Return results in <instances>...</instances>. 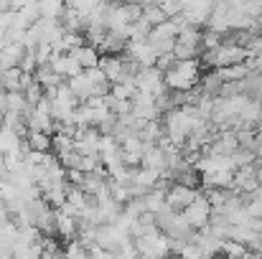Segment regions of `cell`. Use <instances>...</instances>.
<instances>
[{
    "mask_svg": "<svg viewBox=\"0 0 262 259\" xmlns=\"http://www.w3.org/2000/svg\"><path fill=\"white\" fill-rule=\"evenodd\" d=\"M23 94H26L28 104H31V107H36V104H38V102H41V99L46 97V89L38 84V82H33L31 86H26V89H23Z\"/></svg>",
    "mask_w": 262,
    "mask_h": 259,
    "instance_id": "484cf974",
    "label": "cell"
},
{
    "mask_svg": "<svg viewBox=\"0 0 262 259\" xmlns=\"http://www.w3.org/2000/svg\"><path fill=\"white\" fill-rule=\"evenodd\" d=\"M72 56L79 61V66H82V69H94V66H99V61H102V54H99L92 43H84V46L74 49V51H72Z\"/></svg>",
    "mask_w": 262,
    "mask_h": 259,
    "instance_id": "5bb4252c",
    "label": "cell"
},
{
    "mask_svg": "<svg viewBox=\"0 0 262 259\" xmlns=\"http://www.w3.org/2000/svg\"><path fill=\"white\" fill-rule=\"evenodd\" d=\"M201 59H183V61H176L173 69H168L163 77H166V86L171 91H188L201 82Z\"/></svg>",
    "mask_w": 262,
    "mask_h": 259,
    "instance_id": "6da1fadb",
    "label": "cell"
},
{
    "mask_svg": "<svg viewBox=\"0 0 262 259\" xmlns=\"http://www.w3.org/2000/svg\"><path fill=\"white\" fill-rule=\"evenodd\" d=\"M67 84H69V89L74 91V97H77L79 102H87L89 97H94V94H97V86L89 82V77L84 74V72H82V74H77L74 79H69Z\"/></svg>",
    "mask_w": 262,
    "mask_h": 259,
    "instance_id": "7c38bea8",
    "label": "cell"
},
{
    "mask_svg": "<svg viewBox=\"0 0 262 259\" xmlns=\"http://www.w3.org/2000/svg\"><path fill=\"white\" fill-rule=\"evenodd\" d=\"M250 59V51L245 46H237V43H229L224 41L219 49H211V51H204V59L201 64L211 66V69H224V66H234V64H245Z\"/></svg>",
    "mask_w": 262,
    "mask_h": 259,
    "instance_id": "7a4b0ae2",
    "label": "cell"
},
{
    "mask_svg": "<svg viewBox=\"0 0 262 259\" xmlns=\"http://www.w3.org/2000/svg\"><path fill=\"white\" fill-rule=\"evenodd\" d=\"M183 216H186V221L199 231V229H204L209 221H211V216H214V208H211V203H209V198L204 196V193H199V198L186 208V211H181Z\"/></svg>",
    "mask_w": 262,
    "mask_h": 259,
    "instance_id": "52a82bcc",
    "label": "cell"
},
{
    "mask_svg": "<svg viewBox=\"0 0 262 259\" xmlns=\"http://www.w3.org/2000/svg\"><path fill=\"white\" fill-rule=\"evenodd\" d=\"M56 234H59V239H64V242L77 239V234H79V219L64 214L61 208H56Z\"/></svg>",
    "mask_w": 262,
    "mask_h": 259,
    "instance_id": "8fae6325",
    "label": "cell"
},
{
    "mask_svg": "<svg viewBox=\"0 0 262 259\" xmlns=\"http://www.w3.org/2000/svg\"><path fill=\"white\" fill-rule=\"evenodd\" d=\"M158 5L163 8V13H166L168 18H178V15H183V10H186V0H161Z\"/></svg>",
    "mask_w": 262,
    "mask_h": 259,
    "instance_id": "d4e9b609",
    "label": "cell"
},
{
    "mask_svg": "<svg viewBox=\"0 0 262 259\" xmlns=\"http://www.w3.org/2000/svg\"><path fill=\"white\" fill-rule=\"evenodd\" d=\"M110 94H112L115 99H127V102H133V97L138 94V84H135V82H120V84H112L110 86Z\"/></svg>",
    "mask_w": 262,
    "mask_h": 259,
    "instance_id": "7402d4cb",
    "label": "cell"
},
{
    "mask_svg": "<svg viewBox=\"0 0 262 259\" xmlns=\"http://www.w3.org/2000/svg\"><path fill=\"white\" fill-rule=\"evenodd\" d=\"M0 77H3V86H5V91H23L20 89V79H23V72L15 66V69H5V72H0Z\"/></svg>",
    "mask_w": 262,
    "mask_h": 259,
    "instance_id": "ffe728a7",
    "label": "cell"
},
{
    "mask_svg": "<svg viewBox=\"0 0 262 259\" xmlns=\"http://www.w3.org/2000/svg\"><path fill=\"white\" fill-rule=\"evenodd\" d=\"M26 148H28V150H41V153H51V148H54V135L31 130V132L26 135Z\"/></svg>",
    "mask_w": 262,
    "mask_h": 259,
    "instance_id": "2e32d148",
    "label": "cell"
},
{
    "mask_svg": "<svg viewBox=\"0 0 262 259\" xmlns=\"http://www.w3.org/2000/svg\"><path fill=\"white\" fill-rule=\"evenodd\" d=\"M135 84H138L140 91H150V94H156V97H161V94H166V91H168V86H166V77H163V72H161L158 66L140 69V72L135 74Z\"/></svg>",
    "mask_w": 262,
    "mask_h": 259,
    "instance_id": "8992f818",
    "label": "cell"
},
{
    "mask_svg": "<svg viewBox=\"0 0 262 259\" xmlns=\"http://www.w3.org/2000/svg\"><path fill=\"white\" fill-rule=\"evenodd\" d=\"M216 74H219V79L224 82V84H232V82H245L250 74H252V69H250V64L245 61V64H234V66H224V69H214Z\"/></svg>",
    "mask_w": 262,
    "mask_h": 259,
    "instance_id": "4fadbf2b",
    "label": "cell"
},
{
    "mask_svg": "<svg viewBox=\"0 0 262 259\" xmlns=\"http://www.w3.org/2000/svg\"><path fill=\"white\" fill-rule=\"evenodd\" d=\"M125 56L133 59L140 69H148V66L158 64V51L153 49V43L148 38H130L127 49H125Z\"/></svg>",
    "mask_w": 262,
    "mask_h": 259,
    "instance_id": "277c9868",
    "label": "cell"
},
{
    "mask_svg": "<svg viewBox=\"0 0 262 259\" xmlns=\"http://www.w3.org/2000/svg\"><path fill=\"white\" fill-rule=\"evenodd\" d=\"M102 3H107V0H67V5H69L72 10H77L82 18H89Z\"/></svg>",
    "mask_w": 262,
    "mask_h": 259,
    "instance_id": "44dd1931",
    "label": "cell"
},
{
    "mask_svg": "<svg viewBox=\"0 0 262 259\" xmlns=\"http://www.w3.org/2000/svg\"><path fill=\"white\" fill-rule=\"evenodd\" d=\"M163 112L158 107V97L150 94V91H140L133 97V117L135 120H143V122H150V120H158Z\"/></svg>",
    "mask_w": 262,
    "mask_h": 259,
    "instance_id": "5b68a950",
    "label": "cell"
},
{
    "mask_svg": "<svg viewBox=\"0 0 262 259\" xmlns=\"http://www.w3.org/2000/svg\"><path fill=\"white\" fill-rule=\"evenodd\" d=\"M257 178H260V188H262V160H257Z\"/></svg>",
    "mask_w": 262,
    "mask_h": 259,
    "instance_id": "f1b7e54d",
    "label": "cell"
},
{
    "mask_svg": "<svg viewBox=\"0 0 262 259\" xmlns=\"http://www.w3.org/2000/svg\"><path fill=\"white\" fill-rule=\"evenodd\" d=\"M49 66H51L64 82H69V79H74L77 74L84 72V69L79 66V61H77L72 54H54V59L49 61Z\"/></svg>",
    "mask_w": 262,
    "mask_h": 259,
    "instance_id": "30bf717a",
    "label": "cell"
},
{
    "mask_svg": "<svg viewBox=\"0 0 262 259\" xmlns=\"http://www.w3.org/2000/svg\"><path fill=\"white\" fill-rule=\"evenodd\" d=\"M64 257L67 259H89V247L82 244L79 239H72V242H67V247H64Z\"/></svg>",
    "mask_w": 262,
    "mask_h": 259,
    "instance_id": "603a6c76",
    "label": "cell"
},
{
    "mask_svg": "<svg viewBox=\"0 0 262 259\" xmlns=\"http://www.w3.org/2000/svg\"><path fill=\"white\" fill-rule=\"evenodd\" d=\"M257 135H260V137H262V122H260V125H257Z\"/></svg>",
    "mask_w": 262,
    "mask_h": 259,
    "instance_id": "f546056e",
    "label": "cell"
},
{
    "mask_svg": "<svg viewBox=\"0 0 262 259\" xmlns=\"http://www.w3.org/2000/svg\"><path fill=\"white\" fill-rule=\"evenodd\" d=\"M216 259H229V257H224V254H222V257H216Z\"/></svg>",
    "mask_w": 262,
    "mask_h": 259,
    "instance_id": "4dcf8cb0",
    "label": "cell"
},
{
    "mask_svg": "<svg viewBox=\"0 0 262 259\" xmlns=\"http://www.w3.org/2000/svg\"><path fill=\"white\" fill-rule=\"evenodd\" d=\"M247 64H250L252 74H262V54H257V56H250V59H247Z\"/></svg>",
    "mask_w": 262,
    "mask_h": 259,
    "instance_id": "83f0119b",
    "label": "cell"
},
{
    "mask_svg": "<svg viewBox=\"0 0 262 259\" xmlns=\"http://www.w3.org/2000/svg\"><path fill=\"white\" fill-rule=\"evenodd\" d=\"M143 20H145L150 28H156V26L166 23L168 15L163 13V8H161L158 3H145V5H143Z\"/></svg>",
    "mask_w": 262,
    "mask_h": 259,
    "instance_id": "ac0fdd59",
    "label": "cell"
},
{
    "mask_svg": "<svg viewBox=\"0 0 262 259\" xmlns=\"http://www.w3.org/2000/svg\"><path fill=\"white\" fill-rule=\"evenodd\" d=\"M232 191H234V193H242V196H250V193L260 191L257 163H255V166H245V168H237V171H234V183H232Z\"/></svg>",
    "mask_w": 262,
    "mask_h": 259,
    "instance_id": "9c48e42d",
    "label": "cell"
},
{
    "mask_svg": "<svg viewBox=\"0 0 262 259\" xmlns=\"http://www.w3.org/2000/svg\"><path fill=\"white\" fill-rule=\"evenodd\" d=\"M38 10H41V18L61 20V15L67 10V0H38Z\"/></svg>",
    "mask_w": 262,
    "mask_h": 259,
    "instance_id": "e0dca14e",
    "label": "cell"
},
{
    "mask_svg": "<svg viewBox=\"0 0 262 259\" xmlns=\"http://www.w3.org/2000/svg\"><path fill=\"white\" fill-rule=\"evenodd\" d=\"M178 257L181 259H211L196 242H188V244H183L181 247V252H178Z\"/></svg>",
    "mask_w": 262,
    "mask_h": 259,
    "instance_id": "cb8c5ba5",
    "label": "cell"
},
{
    "mask_svg": "<svg viewBox=\"0 0 262 259\" xmlns=\"http://www.w3.org/2000/svg\"><path fill=\"white\" fill-rule=\"evenodd\" d=\"M143 168H153V171H161L166 175V153L158 148V145H145V153H143Z\"/></svg>",
    "mask_w": 262,
    "mask_h": 259,
    "instance_id": "9a60e30c",
    "label": "cell"
},
{
    "mask_svg": "<svg viewBox=\"0 0 262 259\" xmlns=\"http://www.w3.org/2000/svg\"><path fill=\"white\" fill-rule=\"evenodd\" d=\"M199 188H188V185H181V183H171V188L166 191V206L173 208V211H186L196 198H199Z\"/></svg>",
    "mask_w": 262,
    "mask_h": 259,
    "instance_id": "ba28073f",
    "label": "cell"
},
{
    "mask_svg": "<svg viewBox=\"0 0 262 259\" xmlns=\"http://www.w3.org/2000/svg\"><path fill=\"white\" fill-rule=\"evenodd\" d=\"M224 41H227V36H222V33H216V31H209V28H206V33H204V51L219 49Z\"/></svg>",
    "mask_w": 262,
    "mask_h": 259,
    "instance_id": "4316f807",
    "label": "cell"
},
{
    "mask_svg": "<svg viewBox=\"0 0 262 259\" xmlns=\"http://www.w3.org/2000/svg\"><path fill=\"white\" fill-rule=\"evenodd\" d=\"M135 247H138L140 257H148V259H166V257H171V252H173V242L158 226L153 231L138 237L135 239Z\"/></svg>",
    "mask_w": 262,
    "mask_h": 259,
    "instance_id": "3957f363",
    "label": "cell"
},
{
    "mask_svg": "<svg viewBox=\"0 0 262 259\" xmlns=\"http://www.w3.org/2000/svg\"><path fill=\"white\" fill-rule=\"evenodd\" d=\"M138 259H148V257H138Z\"/></svg>",
    "mask_w": 262,
    "mask_h": 259,
    "instance_id": "1f68e13d",
    "label": "cell"
},
{
    "mask_svg": "<svg viewBox=\"0 0 262 259\" xmlns=\"http://www.w3.org/2000/svg\"><path fill=\"white\" fill-rule=\"evenodd\" d=\"M33 77H36V82L43 86V89H51V86H61V84H64V79H61V77H59V74H56V72L49 66V64H46V66H38Z\"/></svg>",
    "mask_w": 262,
    "mask_h": 259,
    "instance_id": "d6986e66",
    "label": "cell"
}]
</instances>
